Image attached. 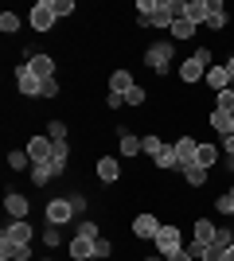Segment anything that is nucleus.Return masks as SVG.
<instances>
[{
  "label": "nucleus",
  "mask_w": 234,
  "mask_h": 261,
  "mask_svg": "<svg viewBox=\"0 0 234 261\" xmlns=\"http://www.w3.org/2000/svg\"><path fill=\"white\" fill-rule=\"evenodd\" d=\"M172 55H176V47L168 43V39H164V43H148V47H145V66H148V70H160V74H164L168 63H172Z\"/></svg>",
  "instance_id": "f257e3e1"
},
{
  "label": "nucleus",
  "mask_w": 234,
  "mask_h": 261,
  "mask_svg": "<svg viewBox=\"0 0 234 261\" xmlns=\"http://www.w3.org/2000/svg\"><path fill=\"white\" fill-rule=\"evenodd\" d=\"M184 246H188V242H184V234H179L176 226H160V234H156V253H160V257H172V253H179Z\"/></svg>",
  "instance_id": "f03ea898"
},
{
  "label": "nucleus",
  "mask_w": 234,
  "mask_h": 261,
  "mask_svg": "<svg viewBox=\"0 0 234 261\" xmlns=\"http://www.w3.org/2000/svg\"><path fill=\"white\" fill-rule=\"evenodd\" d=\"M0 238H8L12 246H32L35 230H32V222H28V218H12L8 226H4V234H0Z\"/></svg>",
  "instance_id": "7ed1b4c3"
},
{
  "label": "nucleus",
  "mask_w": 234,
  "mask_h": 261,
  "mask_svg": "<svg viewBox=\"0 0 234 261\" xmlns=\"http://www.w3.org/2000/svg\"><path fill=\"white\" fill-rule=\"evenodd\" d=\"M28 20H32L35 32H51V28H55V20H59V16H55V4H51V0H39Z\"/></svg>",
  "instance_id": "20e7f679"
},
{
  "label": "nucleus",
  "mask_w": 234,
  "mask_h": 261,
  "mask_svg": "<svg viewBox=\"0 0 234 261\" xmlns=\"http://www.w3.org/2000/svg\"><path fill=\"white\" fill-rule=\"evenodd\" d=\"M23 152L32 156V164H51V156H55V141H51V137H32Z\"/></svg>",
  "instance_id": "39448f33"
},
{
  "label": "nucleus",
  "mask_w": 234,
  "mask_h": 261,
  "mask_svg": "<svg viewBox=\"0 0 234 261\" xmlns=\"http://www.w3.org/2000/svg\"><path fill=\"white\" fill-rule=\"evenodd\" d=\"M156 234H160V218L156 215H137L133 218V238H141V242H156Z\"/></svg>",
  "instance_id": "423d86ee"
},
{
  "label": "nucleus",
  "mask_w": 234,
  "mask_h": 261,
  "mask_svg": "<svg viewBox=\"0 0 234 261\" xmlns=\"http://www.w3.org/2000/svg\"><path fill=\"white\" fill-rule=\"evenodd\" d=\"M70 215H74V207H70V199H67V195L47 203V222H51V226H67Z\"/></svg>",
  "instance_id": "0eeeda50"
},
{
  "label": "nucleus",
  "mask_w": 234,
  "mask_h": 261,
  "mask_svg": "<svg viewBox=\"0 0 234 261\" xmlns=\"http://www.w3.org/2000/svg\"><path fill=\"white\" fill-rule=\"evenodd\" d=\"M226 23H230L226 4H223V0H207V28H211V32H223Z\"/></svg>",
  "instance_id": "6e6552de"
},
{
  "label": "nucleus",
  "mask_w": 234,
  "mask_h": 261,
  "mask_svg": "<svg viewBox=\"0 0 234 261\" xmlns=\"http://www.w3.org/2000/svg\"><path fill=\"white\" fill-rule=\"evenodd\" d=\"M23 66H28V70H32L39 82H43V78H55V59H51V55H32Z\"/></svg>",
  "instance_id": "1a4fd4ad"
},
{
  "label": "nucleus",
  "mask_w": 234,
  "mask_h": 261,
  "mask_svg": "<svg viewBox=\"0 0 234 261\" xmlns=\"http://www.w3.org/2000/svg\"><path fill=\"white\" fill-rule=\"evenodd\" d=\"M191 238L199 242V246H215V238H219V226H215L211 218H195V226H191Z\"/></svg>",
  "instance_id": "9d476101"
},
{
  "label": "nucleus",
  "mask_w": 234,
  "mask_h": 261,
  "mask_svg": "<svg viewBox=\"0 0 234 261\" xmlns=\"http://www.w3.org/2000/svg\"><path fill=\"white\" fill-rule=\"evenodd\" d=\"M172 148H176V160H179V168H184V164H195L199 141H195V137H176V144H172Z\"/></svg>",
  "instance_id": "9b49d317"
},
{
  "label": "nucleus",
  "mask_w": 234,
  "mask_h": 261,
  "mask_svg": "<svg viewBox=\"0 0 234 261\" xmlns=\"http://www.w3.org/2000/svg\"><path fill=\"white\" fill-rule=\"evenodd\" d=\"M16 90H20L23 98H39V78H35L28 66H20V70H16Z\"/></svg>",
  "instance_id": "f8f14e48"
},
{
  "label": "nucleus",
  "mask_w": 234,
  "mask_h": 261,
  "mask_svg": "<svg viewBox=\"0 0 234 261\" xmlns=\"http://www.w3.org/2000/svg\"><path fill=\"white\" fill-rule=\"evenodd\" d=\"M211 129L219 133V137H234V113H226V109H211Z\"/></svg>",
  "instance_id": "ddd939ff"
},
{
  "label": "nucleus",
  "mask_w": 234,
  "mask_h": 261,
  "mask_svg": "<svg viewBox=\"0 0 234 261\" xmlns=\"http://www.w3.org/2000/svg\"><path fill=\"white\" fill-rule=\"evenodd\" d=\"M70 257L74 261H90V257H98V253H94V238H70Z\"/></svg>",
  "instance_id": "4468645a"
},
{
  "label": "nucleus",
  "mask_w": 234,
  "mask_h": 261,
  "mask_svg": "<svg viewBox=\"0 0 234 261\" xmlns=\"http://www.w3.org/2000/svg\"><path fill=\"white\" fill-rule=\"evenodd\" d=\"M199 78H207V66H199L195 63V59H184V63H179V82H199Z\"/></svg>",
  "instance_id": "2eb2a0df"
},
{
  "label": "nucleus",
  "mask_w": 234,
  "mask_h": 261,
  "mask_svg": "<svg viewBox=\"0 0 234 261\" xmlns=\"http://www.w3.org/2000/svg\"><path fill=\"white\" fill-rule=\"evenodd\" d=\"M55 175H63V168H59V164H35V168H32V184L43 187V184H51Z\"/></svg>",
  "instance_id": "dca6fc26"
},
{
  "label": "nucleus",
  "mask_w": 234,
  "mask_h": 261,
  "mask_svg": "<svg viewBox=\"0 0 234 261\" xmlns=\"http://www.w3.org/2000/svg\"><path fill=\"white\" fill-rule=\"evenodd\" d=\"M117 175H121V164L113 160V156H101L98 160V179L101 184H117Z\"/></svg>",
  "instance_id": "f3484780"
},
{
  "label": "nucleus",
  "mask_w": 234,
  "mask_h": 261,
  "mask_svg": "<svg viewBox=\"0 0 234 261\" xmlns=\"http://www.w3.org/2000/svg\"><path fill=\"white\" fill-rule=\"evenodd\" d=\"M203 82H207V86H211L215 94H219V90H226V86H230V74H226V66H223V63H215L211 70H207V78H203Z\"/></svg>",
  "instance_id": "a211bd4d"
},
{
  "label": "nucleus",
  "mask_w": 234,
  "mask_h": 261,
  "mask_svg": "<svg viewBox=\"0 0 234 261\" xmlns=\"http://www.w3.org/2000/svg\"><path fill=\"white\" fill-rule=\"evenodd\" d=\"M133 86H137V82H133L129 70H113V74H110V94H121V98H125Z\"/></svg>",
  "instance_id": "6ab92c4d"
},
{
  "label": "nucleus",
  "mask_w": 234,
  "mask_h": 261,
  "mask_svg": "<svg viewBox=\"0 0 234 261\" xmlns=\"http://www.w3.org/2000/svg\"><path fill=\"white\" fill-rule=\"evenodd\" d=\"M168 35H172L176 43H188V39H195V23H191L188 16H179V20L172 23V32H168Z\"/></svg>",
  "instance_id": "aec40b11"
},
{
  "label": "nucleus",
  "mask_w": 234,
  "mask_h": 261,
  "mask_svg": "<svg viewBox=\"0 0 234 261\" xmlns=\"http://www.w3.org/2000/svg\"><path fill=\"white\" fill-rule=\"evenodd\" d=\"M219 156H223V148H219V144H199L195 164H199V168H215V164H219Z\"/></svg>",
  "instance_id": "412c9836"
},
{
  "label": "nucleus",
  "mask_w": 234,
  "mask_h": 261,
  "mask_svg": "<svg viewBox=\"0 0 234 261\" xmlns=\"http://www.w3.org/2000/svg\"><path fill=\"white\" fill-rule=\"evenodd\" d=\"M184 16H188L195 28H199V23H207V0H188V4H184Z\"/></svg>",
  "instance_id": "4be33fe9"
},
{
  "label": "nucleus",
  "mask_w": 234,
  "mask_h": 261,
  "mask_svg": "<svg viewBox=\"0 0 234 261\" xmlns=\"http://www.w3.org/2000/svg\"><path fill=\"white\" fill-rule=\"evenodd\" d=\"M4 207H8L12 218H28V211H32V207H28V199H23L20 191H12V195L4 199Z\"/></svg>",
  "instance_id": "5701e85b"
},
{
  "label": "nucleus",
  "mask_w": 234,
  "mask_h": 261,
  "mask_svg": "<svg viewBox=\"0 0 234 261\" xmlns=\"http://www.w3.org/2000/svg\"><path fill=\"white\" fill-rule=\"evenodd\" d=\"M121 137V156H141V137H133L129 129H117Z\"/></svg>",
  "instance_id": "b1692460"
},
{
  "label": "nucleus",
  "mask_w": 234,
  "mask_h": 261,
  "mask_svg": "<svg viewBox=\"0 0 234 261\" xmlns=\"http://www.w3.org/2000/svg\"><path fill=\"white\" fill-rule=\"evenodd\" d=\"M179 172H184V179H188L191 187H203V184H207V168H199V164H184Z\"/></svg>",
  "instance_id": "393cba45"
},
{
  "label": "nucleus",
  "mask_w": 234,
  "mask_h": 261,
  "mask_svg": "<svg viewBox=\"0 0 234 261\" xmlns=\"http://www.w3.org/2000/svg\"><path fill=\"white\" fill-rule=\"evenodd\" d=\"M156 168H164V172H176L179 168V160H176V148H172V144H164V148H160V156H156Z\"/></svg>",
  "instance_id": "a878e982"
},
{
  "label": "nucleus",
  "mask_w": 234,
  "mask_h": 261,
  "mask_svg": "<svg viewBox=\"0 0 234 261\" xmlns=\"http://www.w3.org/2000/svg\"><path fill=\"white\" fill-rule=\"evenodd\" d=\"M23 168H35L28 152H8V172H23Z\"/></svg>",
  "instance_id": "bb28decb"
},
{
  "label": "nucleus",
  "mask_w": 234,
  "mask_h": 261,
  "mask_svg": "<svg viewBox=\"0 0 234 261\" xmlns=\"http://www.w3.org/2000/svg\"><path fill=\"white\" fill-rule=\"evenodd\" d=\"M67 160H70V141H55V156H51V164H59V168L67 172Z\"/></svg>",
  "instance_id": "cd10ccee"
},
{
  "label": "nucleus",
  "mask_w": 234,
  "mask_h": 261,
  "mask_svg": "<svg viewBox=\"0 0 234 261\" xmlns=\"http://www.w3.org/2000/svg\"><path fill=\"white\" fill-rule=\"evenodd\" d=\"M160 148H164V141H160V137H141V152H145V156H152V160H156V156H160Z\"/></svg>",
  "instance_id": "c85d7f7f"
},
{
  "label": "nucleus",
  "mask_w": 234,
  "mask_h": 261,
  "mask_svg": "<svg viewBox=\"0 0 234 261\" xmlns=\"http://www.w3.org/2000/svg\"><path fill=\"white\" fill-rule=\"evenodd\" d=\"M0 32H4V35L20 32V16H16V12H0Z\"/></svg>",
  "instance_id": "c756f323"
},
{
  "label": "nucleus",
  "mask_w": 234,
  "mask_h": 261,
  "mask_svg": "<svg viewBox=\"0 0 234 261\" xmlns=\"http://www.w3.org/2000/svg\"><path fill=\"white\" fill-rule=\"evenodd\" d=\"M215 109H226V113H234V90H230V86L215 94Z\"/></svg>",
  "instance_id": "7c9ffc66"
},
{
  "label": "nucleus",
  "mask_w": 234,
  "mask_h": 261,
  "mask_svg": "<svg viewBox=\"0 0 234 261\" xmlns=\"http://www.w3.org/2000/svg\"><path fill=\"white\" fill-rule=\"evenodd\" d=\"M215 211H219V215H234V187L215 199Z\"/></svg>",
  "instance_id": "2f4dec72"
},
{
  "label": "nucleus",
  "mask_w": 234,
  "mask_h": 261,
  "mask_svg": "<svg viewBox=\"0 0 234 261\" xmlns=\"http://www.w3.org/2000/svg\"><path fill=\"white\" fill-rule=\"evenodd\" d=\"M74 234H78V238H94V242L101 238V234H98V222H90V218H82V222H78Z\"/></svg>",
  "instance_id": "473e14b6"
},
{
  "label": "nucleus",
  "mask_w": 234,
  "mask_h": 261,
  "mask_svg": "<svg viewBox=\"0 0 234 261\" xmlns=\"http://www.w3.org/2000/svg\"><path fill=\"white\" fill-rule=\"evenodd\" d=\"M59 242H63V226H51V222H47V230H43V246H47V250H55Z\"/></svg>",
  "instance_id": "72a5a7b5"
},
{
  "label": "nucleus",
  "mask_w": 234,
  "mask_h": 261,
  "mask_svg": "<svg viewBox=\"0 0 234 261\" xmlns=\"http://www.w3.org/2000/svg\"><path fill=\"white\" fill-rule=\"evenodd\" d=\"M39 98H59V78H43L39 82Z\"/></svg>",
  "instance_id": "f704fd0d"
},
{
  "label": "nucleus",
  "mask_w": 234,
  "mask_h": 261,
  "mask_svg": "<svg viewBox=\"0 0 234 261\" xmlns=\"http://www.w3.org/2000/svg\"><path fill=\"white\" fill-rule=\"evenodd\" d=\"M47 137H51V141H67V121H51V125H47Z\"/></svg>",
  "instance_id": "c9c22d12"
},
{
  "label": "nucleus",
  "mask_w": 234,
  "mask_h": 261,
  "mask_svg": "<svg viewBox=\"0 0 234 261\" xmlns=\"http://www.w3.org/2000/svg\"><path fill=\"white\" fill-rule=\"evenodd\" d=\"M51 4H55V16H59V20L74 16V0H51Z\"/></svg>",
  "instance_id": "e433bc0d"
},
{
  "label": "nucleus",
  "mask_w": 234,
  "mask_h": 261,
  "mask_svg": "<svg viewBox=\"0 0 234 261\" xmlns=\"http://www.w3.org/2000/svg\"><path fill=\"white\" fill-rule=\"evenodd\" d=\"M145 98H148L145 86H133L129 94H125V106H145Z\"/></svg>",
  "instance_id": "4c0bfd02"
},
{
  "label": "nucleus",
  "mask_w": 234,
  "mask_h": 261,
  "mask_svg": "<svg viewBox=\"0 0 234 261\" xmlns=\"http://www.w3.org/2000/svg\"><path fill=\"white\" fill-rule=\"evenodd\" d=\"M191 59H195L199 66H207V70L215 66V59H211V47H195V55H191Z\"/></svg>",
  "instance_id": "58836bf2"
},
{
  "label": "nucleus",
  "mask_w": 234,
  "mask_h": 261,
  "mask_svg": "<svg viewBox=\"0 0 234 261\" xmlns=\"http://www.w3.org/2000/svg\"><path fill=\"white\" fill-rule=\"evenodd\" d=\"M94 253H98V261L110 257V253H113V242L110 238H98V242H94Z\"/></svg>",
  "instance_id": "ea45409f"
},
{
  "label": "nucleus",
  "mask_w": 234,
  "mask_h": 261,
  "mask_svg": "<svg viewBox=\"0 0 234 261\" xmlns=\"http://www.w3.org/2000/svg\"><path fill=\"white\" fill-rule=\"evenodd\" d=\"M156 12V0H137V16H152Z\"/></svg>",
  "instance_id": "a19ab883"
},
{
  "label": "nucleus",
  "mask_w": 234,
  "mask_h": 261,
  "mask_svg": "<svg viewBox=\"0 0 234 261\" xmlns=\"http://www.w3.org/2000/svg\"><path fill=\"white\" fill-rule=\"evenodd\" d=\"M67 199H70V207H74V215L86 211V195H67Z\"/></svg>",
  "instance_id": "79ce46f5"
},
{
  "label": "nucleus",
  "mask_w": 234,
  "mask_h": 261,
  "mask_svg": "<svg viewBox=\"0 0 234 261\" xmlns=\"http://www.w3.org/2000/svg\"><path fill=\"white\" fill-rule=\"evenodd\" d=\"M106 106H110V109H121L125 98H121V94H106Z\"/></svg>",
  "instance_id": "37998d69"
},
{
  "label": "nucleus",
  "mask_w": 234,
  "mask_h": 261,
  "mask_svg": "<svg viewBox=\"0 0 234 261\" xmlns=\"http://www.w3.org/2000/svg\"><path fill=\"white\" fill-rule=\"evenodd\" d=\"M168 261H195V257H191V253H188V246H184V250H179V253H172Z\"/></svg>",
  "instance_id": "c03bdc74"
},
{
  "label": "nucleus",
  "mask_w": 234,
  "mask_h": 261,
  "mask_svg": "<svg viewBox=\"0 0 234 261\" xmlns=\"http://www.w3.org/2000/svg\"><path fill=\"white\" fill-rule=\"evenodd\" d=\"M223 66H226V74H230V82H234V55H230V59H226Z\"/></svg>",
  "instance_id": "a18cd8bd"
},
{
  "label": "nucleus",
  "mask_w": 234,
  "mask_h": 261,
  "mask_svg": "<svg viewBox=\"0 0 234 261\" xmlns=\"http://www.w3.org/2000/svg\"><path fill=\"white\" fill-rule=\"evenodd\" d=\"M141 261H168V257H160V253H152V257H141Z\"/></svg>",
  "instance_id": "49530a36"
},
{
  "label": "nucleus",
  "mask_w": 234,
  "mask_h": 261,
  "mask_svg": "<svg viewBox=\"0 0 234 261\" xmlns=\"http://www.w3.org/2000/svg\"><path fill=\"white\" fill-rule=\"evenodd\" d=\"M226 261H234V246H230V250H226Z\"/></svg>",
  "instance_id": "de8ad7c7"
},
{
  "label": "nucleus",
  "mask_w": 234,
  "mask_h": 261,
  "mask_svg": "<svg viewBox=\"0 0 234 261\" xmlns=\"http://www.w3.org/2000/svg\"><path fill=\"white\" fill-rule=\"evenodd\" d=\"M226 160H230V168H234V152H230V156H226Z\"/></svg>",
  "instance_id": "09e8293b"
},
{
  "label": "nucleus",
  "mask_w": 234,
  "mask_h": 261,
  "mask_svg": "<svg viewBox=\"0 0 234 261\" xmlns=\"http://www.w3.org/2000/svg\"><path fill=\"white\" fill-rule=\"evenodd\" d=\"M39 261H51V257H39Z\"/></svg>",
  "instance_id": "8fccbe9b"
}]
</instances>
